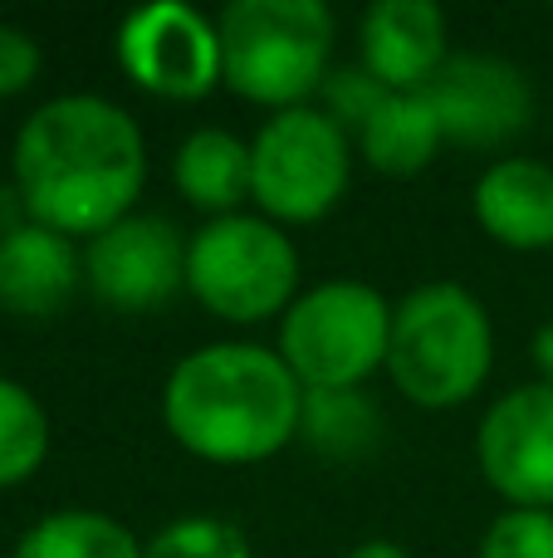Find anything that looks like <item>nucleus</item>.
<instances>
[{"label":"nucleus","mask_w":553,"mask_h":558,"mask_svg":"<svg viewBox=\"0 0 553 558\" xmlns=\"http://www.w3.org/2000/svg\"><path fill=\"white\" fill-rule=\"evenodd\" d=\"M10 182L25 196L29 221L69 241H94L137 211L147 137L137 118L103 94L45 98L15 133Z\"/></svg>","instance_id":"obj_1"},{"label":"nucleus","mask_w":553,"mask_h":558,"mask_svg":"<svg viewBox=\"0 0 553 558\" xmlns=\"http://www.w3.org/2000/svg\"><path fill=\"white\" fill-rule=\"evenodd\" d=\"M304 387L270 343L221 338L176 357L162 383V426L206 465H260L299 441Z\"/></svg>","instance_id":"obj_2"},{"label":"nucleus","mask_w":553,"mask_h":558,"mask_svg":"<svg viewBox=\"0 0 553 558\" xmlns=\"http://www.w3.org/2000/svg\"><path fill=\"white\" fill-rule=\"evenodd\" d=\"M495 367V324L480 294L456 279H431L397 299L392 308L388 367L402 397L421 412L466 407Z\"/></svg>","instance_id":"obj_3"},{"label":"nucleus","mask_w":553,"mask_h":558,"mask_svg":"<svg viewBox=\"0 0 553 558\" xmlns=\"http://www.w3.org/2000/svg\"><path fill=\"white\" fill-rule=\"evenodd\" d=\"M216 29L225 88L255 108H309L333 74L339 15L323 0H235Z\"/></svg>","instance_id":"obj_4"},{"label":"nucleus","mask_w":553,"mask_h":558,"mask_svg":"<svg viewBox=\"0 0 553 558\" xmlns=\"http://www.w3.org/2000/svg\"><path fill=\"white\" fill-rule=\"evenodd\" d=\"M186 294L235 328L284 318L299 299V245L260 211L201 221L186 241Z\"/></svg>","instance_id":"obj_5"},{"label":"nucleus","mask_w":553,"mask_h":558,"mask_svg":"<svg viewBox=\"0 0 553 558\" xmlns=\"http://www.w3.org/2000/svg\"><path fill=\"white\" fill-rule=\"evenodd\" d=\"M392 308L397 304L368 279H319L284 308L274 353L299 377L304 392L368 387V377L388 367Z\"/></svg>","instance_id":"obj_6"},{"label":"nucleus","mask_w":553,"mask_h":558,"mask_svg":"<svg viewBox=\"0 0 553 558\" xmlns=\"http://www.w3.org/2000/svg\"><path fill=\"white\" fill-rule=\"evenodd\" d=\"M353 137L323 108H284L250 137V206L274 226H314L353 186Z\"/></svg>","instance_id":"obj_7"},{"label":"nucleus","mask_w":553,"mask_h":558,"mask_svg":"<svg viewBox=\"0 0 553 558\" xmlns=\"http://www.w3.org/2000/svg\"><path fill=\"white\" fill-rule=\"evenodd\" d=\"M113 59L127 84L167 104H196L225 88L221 29L186 0H152L123 15L113 29Z\"/></svg>","instance_id":"obj_8"},{"label":"nucleus","mask_w":553,"mask_h":558,"mask_svg":"<svg viewBox=\"0 0 553 558\" xmlns=\"http://www.w3.org/2000/svg\"><path fill=\"white\" fill-rule=\"evenodd\" d=\"M186 241L176 221L133 211L84 241V289L113 314H152L186 289Z\"/></svg>","instance_id":"obj_9"},{"label":"nucleus","mask_w":553,"mask_h":558,"mask_svg":"<svg viewBox=\"0 0 553 558\" xmlns=\"http://www.w3.org/2000/svg\"><path fill=\"white\" fill-rule=\"evenodd\" d=\"M476 461L490 490L515 510H553V387L519 383L486 407Z\"/></svg>","instance_id":"obj_10"},{"label":"nucleus","mask_w":553,"mask_h":558,"mask_svg":"<svg viewBox=\"0 0 553 558\" xmlns=\"http://www.w3.org/2000/svg\"><path fill=\"white\" fill-rule=\"evenodd\" d=\"M427 98L446 143L476 153L505 147L534 118V84L525 78V69L500 54H451L427 84Z\"/></svg>","instance_id":"obj_11"},{"label":"nucleus","mask_w":553,"mask_h":558,"mask_svg":"<svg viewBox=\"0 0 553 558\" xmlns=\"http://www.w3.org/2000/svg\"><path fill=\"white\" fill-rule=\"evenodd\" d=\"M451 59L446 10L437 0H372L358 20V64L388 94H421Z\"/></svg>","instance_id":"obj_12"},{"label":"nucleus","mask_w":553,"mask_h":558,"mask_svg":"<svg viewBox=\"0 0 553 558\" xmlns=\"http://www.w3.org/2000/svg\"><path fill=\"white\" fill-rule=\"evenodd\" d=\"M84 289V245L29 221L0 235V314L20 324H45L64 314Z\"/></svg>","instance_id":"obj_13"},{"label":"nucleus","mask_w":553,"mask_h":558,"mask_svg":"<svg viewBox=\"0 0 553 558\" xmlns=\"http://www.w3.org/2000/svg\"><path fill=\"white\" fill-rule=\"evenodd\" d=\"M476 226L515 255H553V167L539 157H495L470 192Z\"/></svg>","instance_id":"obj_14"},{"label":"nucleus","mask_w":553,"mask_h":558,"mask_svg":"<svg viewBox=\"0 0 553 558\" xmlns=\"http://www.w3.org/2000/svg\"><path fill=\"white\" fill-rule=\"evenodd\" d=\"M172 186L206 221L235 216L250 202V137L231 128H196L172 153Z\"/></svg>","instance_id":"obj_15"},{"label":"nucleus","mask_w":553,"mask_h":558,"mask_svg":"<svg viewBox=\"0 0 553 558\" xmlns=\"http://www.w3.org/2000/svg\"><path fill=\"white\" fill-rule=\"evenodd\" d=\"M358 157L382 177H417L437 162V153L446 147L441 118L431 108L427 88L421 94H388L372 118L353 133Z\"/></svg>","instance_id":"obj_16"},{"label":"nucleus","mask_w":553,"mask_h":558,"mask_svg":"<svg viewBox=\"0 0 553 558\" xmlns=\"http://www.w3.org/2000/svg\"><path fill=\"white\" fill-rule=\"evenodd\" d=\"M299 441L323 461L358 465L382 446V412L368 387H319L304 392Z\"/></svg>","instance_id":"obj_17"},{"label":"nucleus","mask_w":553,"mask_h":558,"mask_svg":"<svg viewBox=\"0 0 553 558\" xmlns=\"http://www.w3.org/2000/svg\"><path fill=\"white\" fill-rule=\"evenodd\" d=\"M10 558H143V539L103 510H54L39 514L15 539Z\"/></svg>","instance_id":"obj_18"},{"label":"nucleus","mask_w":553,"mask_h":558,"mask_svg":"<svg viewBox=\"0 0 553 558\" xmlns=\"http://www.w3.org/2000/svg\"><path fill=\"white\" fill-rule=\"evenodd\" d=\"M49 456V412L25 383L0 377V490H15Z\"/></svg>","instance_id":"obj_19"},{"label":"nucleus","mask_w":553,"mask_h":558,"mask_svg":"<svg viewBox=\"0 0 553 558\" xmlns=\"http://www.w3.org/2000/svg\"><path fill=\"white\" fill-rule=\"evenodd\" d=\"M143 558H255V549L250 534L221 514H182L143 539Z\"/></svg>","instance_id":"obj_20"},{"label":"nucleus","mask_w":553,"mask_h":558,"mask_svg":"<svg viewBox=\"0 0 553 558\" xmlns=\"http://www.w3.org/2000/svg\"><path fill=\"white\" fill-rule=\"evenodd\" d=\"M480 558H553V510H505L480 534Z\"/></svg>","instance_id":"obj_21"},{"label":"nucleus","mask_w":553,"mask_h":558,"mask_svg":"<svg viewBox=\"0 0 553 558\" xmlns=\"http://www.w3.org/2000/svg\"><path fill=\"white\" fill-rule=\"evenodd\" d=\"M388 98V88L378 84V78L368 74L362 64H339L329 78H323L319 98H314V108H323V113L333 118V123L343 128V133H358L362 123L372 118V108Z\"/></svg>","instance_id":"obj_22"},{"label":"nucleus","mask_w":553,"mask_h":558,"mask_svg":"<svg viewBox=\"0 0 553 558\" xmlns=\"http://www.w3.org/2000/svg\"><path fill=\"white\" fill-rule=\"evenodd\" d=\"M39 69H45V49L29 29L0 25V98H20L35 88Z\"/></svg>","instance_id":"obj_23"},{"label":"nucleus","mask_w":553,"mask_h":558,"mask_svg":"<svg viewBox=\"0 0 553 558\" xmlns=\"http://www.w3.org/2000/svg\"><path fill=\"white\" fill-rule=\"evenodd\" d=\"M20 226H29V206H25V196H20V186L5 182L0 186V235L20 231Z\"/></svg>","instance_id":"obj_24"},{"label":"nucleus","mask_w":553,"mask_h":558,"mask_svg":"<svg viewBox=\"0 0 553 558\" xmlns=\"http://www.w3.org/2000/svg\"><path fill=\"white\" fill-rule=\"evenodd\" d=\"M529 357H534L539 383H549V387H553V318H549V324H539L534 343H529Z\"/></svg>","instance_id":"obj_25"},{"label":"nucleus","mask_w":553,"mask_h":558,"mask_svg":"<svg viewBox=\"0 0 553 558\" xmlns=\"http://www.w3.org/2000/svg\"><path fill=\"white\" fill-rule=\"evenodd\" d=\"M343 558H411V554H407V544H397V539H362Z\"/></svg>","instance_id":"obj_26"}]
</instances>
